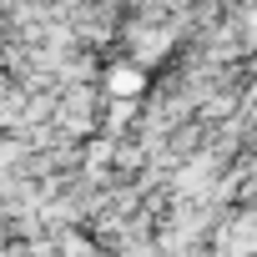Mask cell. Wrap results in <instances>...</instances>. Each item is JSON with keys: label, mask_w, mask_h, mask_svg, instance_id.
<instances>
[{"label": "cell", "mask_w": 257, "mask_h": 257, "mask_svg": "<svg viewBox=\"0 0 257 257\" xmlns=\"http://www.w3.org/2000/svg\"><path fill=\"white\" fill-rule=\"evenodd\" d=\"M147 91V71L137 66V61H116L111 71H106V96L111 101H137Z\"/></svg>", "instance_id": "cell-1"}]
</instances>
